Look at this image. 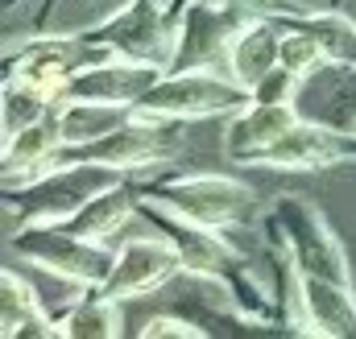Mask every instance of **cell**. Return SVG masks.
I'll return each instance as SVG.
<instances>
[{
  "label": "cell",
  "instance_id": "obj_1",
  "mask_svg": "<svg viewBox=\"0 0 356 339\" xmlns=\"http://www.w3.org/2000/svg\"><path fill=\"white\" fill-rule=\"evenodd\" d=\"M145 199H154L158 207L175 211L191 224H207V228H249L261 215V199L249 182L228 178V174H175L162 178Z\"/></svg>",
  "mask_w": 356,
  "mask_h": 339
},
{
  "label": "cell",
  "instance_id": "obj_2",
  "mask_svg": "<svg viewBox=\"0 0 356 339\" xmlns=\"http://www.w3.org/2000/svg\"><path fill=\"white\" fill-rule=\"evenodd\" d=\"M186 120H166V116H149V112H133L124 124H116L112 133L95 137L88 145H63L54 158L58 162H104L116 170H154L175 162L186 145Z\"/></svg>",
  "mask_w": 356,
  "mask_h": 339
},
{
  "label": "cell",
  "instance_id": "obj_3",
  "mask_svg": "<svg viewBox=\"0 0 356 339\" xmlns=\"http://www.w3.org/2000/svg\"><path fill=\"white\" fill-rule=\"evenodd\" d=\"M4 253L8 256H25L29 265H38L42 273L67 281V286H104L108 273H112V261L116 253L99 240L88 236H75L58 224H29V228H17L4 236Z\"/></svg>",
  "mask_w": 356,
  "mask_h": 339
},
{
  "label": "cell",
  "instance_id": "obj_4",
  "mask_svg": "<svg viewBox=\"0 0 356 339\" xmlns=\"http://www.w3.org/2000/svg\"><path fill=\"white\" fill-rule=\"evenodd\" d=\"M277 245L294 256V265L311 277H327L340 286H356L353 277V261L344 253L340 236L332 232L327 215L302 199V195H277L273 199V220H269Z\"/></svg>",
  "mask_w": 356,
  "mask_h": 339
},
{
  "label": "cell",
  "instance_id": "obj_5",
  "mask_svg": "<svg viewBox=\"0 0 356 339\" xmlns=\"http://www.w3.org/2000/svg\"><path fill=\"white\" fill-rule=\"evenodd\" d=\"M249 99L253 91L236 83L228 71L199 67V71H166L137 99V112L166 116V120H211V116L241 112Z\"/></svg>",
  "mask_w": 356,
  "mask_h": 339
},
{
  "label": "cell",
  "instance_id": "obj_6",
  "mask_svg": "<svg viewBox=\"0 0 356 339\" xmlns=\"http://www.w3.org/2000/svg\"><path fill=\"white\" fill-rule=\"evenodd\" d=\"M112 54L137 58V63H170L178 33V13L158 0H124L112 17H104L91 29Z\"/></svg>",
  "mask_w": 356,
  "mask_h": 339
},
{
  "label": "cell",
  "instance_id": "obj_7",
  "mask_svg": "<svg viewBox=\"0 0 356 339\" xmlns=\"http://www.w3.org/2000/svg\"><path fill=\"white\" fill-rule=\"evenodd\" d=\"M253 166L269 170H332V166H356V129H327L319 120L298 116Z\"/></svg>",
  "mask_w": 356,
  "mask_h": 339
},
{
  "label": "cell",
  "instance_id": "obj_8",
  "mask_svg": "<svg viewBox=\"0 0 356 339\" xmlns=\"http://www.w3.org/2000/svg\"><path fill=\"white\" fill-rule=\"evenodd\" d=\"M178 273H182V256H178L175 240L166 232H158V236H129L116 249L112 273H108V281L99 290L120 298V302H129V298H145V294L162 290L166 281H175Z\"/></svg>",
  "mask_w": 356,
  "mask_h": 339
},
{
  "label": "cell",
  "instance_id": "obj_9",
  "mask_svg": "<svg viewBox=\"0 0 356 339\" xmlns=\"http://www.w3.org/2000/svg\"><path fill=\"white\" fill-rule=\"evenodd\" d=\"M166 75L162 63H137V58H104L75 71L58 99H112V104H137L149 87Z\"/></svg>",
  "mask_w": 356,
  "mask_h": 339
},
{
  "label": "cell",
  "instance_id": "obj_10",
  "mask_svg": "<svg viewBox=\"0 0 356 339\" xmlns=\"http://www.w3.org/2000/svg\"><path fill=\"white\" fill-rule=\"evenodd\" d=\"M290 124H298V108L294 104H261L249 99L241 112L228 116L224 129V154L241 166H253L261 158V149H269Z\"/></svg>",
  "mask_w": 356,
  "mask_h": 339
},
{
  "label": "cell",
  "instance_id": "obj_11",
  "mask_svg": "<svg viewBox=\"0 0 356 339\" xmlns=\"http://www.w3.org/2000/svg\"><path fill=\"white\" fill-rule=\"evenodd\" d=\"M302 327L319 339H356V286L302 273Z\"/></svg>",
  "mask_w": 356,
  "mask_h": 339
},
{
  "label": "cell",
  "instance_id": "obj_12",
  "mask_svg": "<svg viewBox=\"0 0 356 339\" xmlns=\"http://www.w3.org/2000/svg\"><path fill=\"white\" fill-rule=\"evenodd\" d=\"M0 336L4 339H25V336L63 339V323L50 319L38 306V290L13 265H4V273H0Z\"/></svg>",
  "mask_w": 356,
  "mask_h": 339
},
{
  "label": "cell",
  "instance_id": "obj_13",
  "mask_svg": "<svg viewBox=\"0 0 356 339\" xmlns=\"http://www.w3.org/2000/svg\"><path fill=\"white\" fill-rule=\"evenodd\" d=\"M282 29H286V25H282L277 17H253V21L236 33L232 50H228V75H232L236 83H245L253 91V87L277 67Z\"/></svg>",
  "mask_w": 356,
  "mask_h": 339
},
{
  "label": "cell",
  "instance_id": "obj_14",
  "mask_svg": "<svg viewBox=\"0 0 356 339\" xmlns=\"http://www.w3.org/2000/svg\"><path fill=\"white\" fill-rule=\"evenodd\" d=\"M137 203H141V195L124 182V186H112V190H104V195H95L88 207H79L75 215H67V220H58V228H67V232H75V236H88V240H99V245H108L133 215H137Z\"/></svg>",
  "mask_w": 356,
  "mask_h": 339
},
{
  "label": "cell",
  "instance_id": "obj_15",
  "mask_svg": "<svg viewBox=\"0 0 356 339\" xmlns=\"http://www.w3.org/2000/svg\"><path fill=\"white\" fill-rule=\"evenodd\" d=\"M133 112H137V104H112V99H58L54 104L67 145H88L95 137L112 133L116 124H124Z\"/></svg>",
  "mask_w": 356,
  "mask_h": 339
},
{
  "label": "cell",
  "instance_id": "obj_16",
  "mask_svg": "<svg viewBox=\"0 0 356 339\" xmlns=\"http://www.w3.org/2000/svg\"><path fill=\"white\" fill-rule=\"evenodd\" d=\"M63 145H67V141H63V129H58V116H54V112H50V116H42V120H33V124H25L21 133L4 137V154H0V182H8V178L25 174V170L42 166V162H46V158H54Z\"/></svg>",
  "mask_w": 356,
  "mask_h": 339
},
{
  "label": "cell",
  "instance_id": "obj_17",
  "mask_svg": "<svg viewBox=\"0 0 356 339\" xmlns=\"http://www.w3.org/2000/svg\"><path fill=\"white\" fill-rule=\"evenodd\" d=\"M277 21H290V25H302V29H311L319 42H323V50H327V58H332V67H344V71H356V21L348 13H340V8H298V13H290V17H277Z\"/></svg>",
  "mask_w": 356,
  "mask_h": 339
},
{
  "label": "cell",
  "instance_id": "obj_18",
  "mask_svg": "<svg viewBox=\"0 0 356 339\" xmlns=\"http://www.w3.org/2000/svg\"><path fill=\"white\" fill-rule=\"evenodd\" d=\"M63 336L67 339H116L124 331V315H120V298L104 294L99 286L88 290L63 319Z\"/></svg>",
  "mask_w": 356,
  "mask_h": 339
},
{
  "label": "cell",
  "instance_id": "obj_19",
  "mask_svg": "<svg viewBox=\"0 0 356 339\" xmlns=\"http://www.w3.org/2000/svg\"><path fill=\"white\" fill-rule=\"evenodd\" d=\"M54 95H46V91H38V87L29 83H17V79H4V95H0V120H4V137H13V133H21L25 124H33V120H42V116H50L54 112Z\"/></svg>",
  "mask_w": 356,
  "mask_h": 339
},
{
  "label": "cell",
  "instance_id": "obj_20",
  "mask_svg": "<svg viewBox=\"0 0 356 339\" xmlns=\"http://www.w3.org/2000/svg\"><path fill=\"white\" fill-rule=\"evenodd\" d=\"M282 25H286V29H282V50H277V63H282L286 71H294L298 79H311L315 71L332 67V58H327L323 42H319L311 29L290 25V21H282Z\"/></svg>",
  "mask_w": 356,
  "mask_h": 339
},
{
  "label": "cell",
  "instance_id": "obj_21",
  "mask_svg": "<svg viewBox=\"0 0 356 339\" xmlns=\"http://www.w3.org/2000/svg\"><path fill=\"white\" fill-rule=\"evenodd\" d=\"M307 83V79H298L294 71H286L282 63L269 71L261 83L253 87V99H261V104H294L298 99V87Z\"/></svg>",
  "mask_w": 356,
  "mask_h": 339
},
{
  "label": "cell",
  "instance_id": "obj_22",
  "mask_svg": "<svg viewBox=\"0 0 356 339\" xmlns=\"http://www.w3.org/2000/svg\"><path fill=\"white\" fill-rule=\"evenodd\" d=\"M137 336L141 339H203L207 327H199L191 319H178V315H154Z\"/></svg>",
  "mask_w": 356,
  "mask_h": 339
},
{
  "label": "cell",
  "instance_id": "obj_23",
  "mask_svg": "<svg viewBox=\"0 0 356 339\" xmlns=\"http://www.w3.org/2000/svg\"><path fill=\"white\" fill-rule=\"evenodd\" d=\"M236 8H249L253 17H290L298 13V0H228Z\"/></svg>",
  "mask_w": 356,
  "mask_h": 339
},
{
  "label": "cell",
  "instance_id": "obj_24",
  "mask_svg": "<svg viewBox=\"0 0 356 339\" xmlns=\"http://www.w3.org/2000/svg\"><path fill=\"white\" fill-rule=\"evenodd\" d=\"M332 8H340V13H348L356 21V0H332Z\"/></svg>",
  "mask_w": 356,
  "mask_h": 339
},
{
  "label": "cell",
  "instance_id": "obj_25",
  "mask_svg": "<svg viewBox=\"0 0 356 339\" xmlns=\"http://www.w3.org/2000/svg\"><path fill=\"white\" fill-rule=\"evenodd\" d=\"M353 129H356V116H353Z\"/></svg>",
  "mask_w": 356,
  "mask_h": 339
}]
</instances>
